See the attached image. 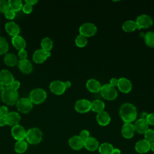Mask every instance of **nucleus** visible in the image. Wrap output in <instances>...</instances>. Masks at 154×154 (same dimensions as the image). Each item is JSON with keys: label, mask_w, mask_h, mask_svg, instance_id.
<instances>
[{"label": "nucleus", "mask_w": 154, "mask_h": 154, "mask_svg": "<svg viewBox=\"0 0 154 154\" xmlns=\"http://www.w3.org/2000/svg\"><path fill=\"white\" fill-rule=\"evenodd\" d=\"M51 56V52L44 51L43 49H38L34 51L32 55L33 61L37 64L43 63L46 60Z\"/></svg>", "instance_id": "11"}, {"label": "nucleus", "mask_w": 154, "mask_h": 154, "mask_svg": "<svg viewBox=\"0 0 154 154\" xmlns=\"http://www.w3.org/2000/svg\"><path fill=\"white\" fill-rule=\"evenodd\" d=\"M75 109L79 113H86L91 110V102L86 99H81L76 101Z\"/></svg>", "instance_id": "9"}, {"label": "nucleus", "mask_w": 154, "mask_h": 154, "mask_svg": "<svg viewBox=\"0 0 154 154\" xmlns=\"http://www.w3.org/2000/svg\"><path fill=\"white\" fill-rule=\"evenodd\" d=\"M99 143L98 140L93 137H90L84 141V147L88 151L94 152L98 149Z\"/></svg>", "instance_id": "19"}, {"label": "nucleus", "mask_w": 154, "mask_h": 154, "mask_svg": "<svg viewBox=\"0 0 154 154\" xmlns=\"http://www.w3.org/2000/svg\"><path fill=\"white\" fill-rule=\"evenodd\" d=\"M68 143L71 149L79 150L84 147V141L79 135H73L69 138Z\"/></svg>", "instance_id": "16"}, {"label": "nucleus", "mask_w": 154, "mask_h": 154, "mask_svg": "<svg viewBox=\"0 0 154 154\" xmlns=\"http://www.w3.org/2000/svg\"><path fill=\"white\" fill-rule=\"evenodd\" d=\"M137 28L138 29L143 28H148L153 25V21L152 18L146 14H143L138 16L135 20Z\"/></svg>", "instance_id": "7"}, {"label": "nucleus", "mask_w": 154, "mask_h": 154, "mask_svg": "<svg viewBox=\"0 0 154 154\" xmlns=\"http://www.w3.org/2000/svg\"><path fill=\"white\" fill-rule=\"evenodd\" d=\"M146 121L148 123L149 125H152L154 126V112L149 113L147 114Z\"/></svg>", "instance_id": "42"}, {"label": "nucleus", "mask_w": 154, "mask_h": 154, "mask_svg": "<svg viewBox=\"0 0 154 154\" xmlns=\"http://www.w3.org/2000/svg\"><path fill=\"white\" fill-rule=\"evenodd\" d=\"M7 125L13 126L18 125L20 120V116L19 114L16 111H11L8 112L5 117Z\"/></svg>", "instance_id": "24"}, {"label": "nucleus", "mask_w": 154, "mask_h": 154, "mask_svg": "<svg viewBox=\"0 0 154 154\" xmlns=\"http://www.w3.org/2000/svg\"><path fill=\"white\" fill-rule=\"evenodd\" d=\"M134 126L135 131L140 134H144V133L149 129V124L146 120L142 119L137 120L134 124Z\"/></svg>", "instance_id": "20"}, {"label": "nucleus", "mask_w": 154, "mask_h": 154, "mask_svg": "<svg viewBox=\"0 0 154 154\" xmlns=\"http://www.w3.org/2000/svg\"><path fill=\"white\" fill-rule=\"evenodd\" d=\"M22 10L23 13H25L26 14H29L32 11V6L28 4L25 3V4H23Z\"/></svg>", "instance_id": "38"}, {"label": "nucleus", "mask_w": 154, "mask_h": 154, "mask_svg": "<svg viewBox=\"0 0 154 154\" xmlns=\"http://www.w3.org/2000/svg\"><path fill=\"white\" fill-rule=\"evenodd\" d=\"M64 82V85H65V87H66V88H70V87H71V82H70V81H65V82Z\"/></svg>", "instance_id": "50"}, {"label": "nucleus", "mask_w": 154, "mask_h": 154, "mask_svg": "<svg viewBox=\"0 0 154 154\" xmlns=\"http://www.w3.org/2000/svg\"><path fill=\"white\" fill-rule=\"evenodd\" d=\"M101 87L102 85L99 81L95 79H89L86 82V87L91 93H96L100 92Z\"/></svg>", "instance_id": "21"}, {"label": "nucleus", "mask_w": 154, "mask_h": 154, "mask_svg": "<svg viewBox=\"0 0 154 154\" xmlns=\"http://www.w3.org/2000/svg\"><path fill=\"white\" fill-rule=\"evenodd\" d=\"M1 99L2 101L8 105H13L19 100V94L17 90H14L11 87H5L1 93Z\"/></svg>", "instance_id": "2"}, {"label": "nucleus", "mask_w": 154, "mask_h": 154, "mask_svg": "<svg viewBox=\"0 0 154 154\" xmlns=\"http://www.w3.org/2000/svg\"><path fill=\"white\" fill-rule=\"evenodd\" d=\"M100 93L102 97L108 100H113L116 99L118 95L116 88L109 84H105L102 85Z\"/></svg>", "instance_id": "5"}, {"label": "nucleus", "mask_w": 154, "mask_h": 154, "mask_svg": "<svg viewBox=\"0 0 154 154\" xmlns=\"http://www.w3.org/2000/svg\"><path fill=\"white\" fill-rule=\"evenodd\" d=\"M150 150L154 153V141L151 143V147H150Z\"/></svg>", "instance_id": "51"}, {"label": "nucleus", "mask_w": 154, "mask_h": 154, "mask_svg": "<svg viewBox=\"0 0 154 154\" xmlns=\"http://www.w3.org/2000/svg\"><path fill=\"white\" fill-rule=\"evenodd\" d=\"M4 85L0 81V91H2V90L4 89Z\"/></svg>", "instance_id": "52"}, {"label": "nucleus", "mask_w": 154, "mask_h": 154, "mask_svg": "<svg viewBox=\"0 0 154 154\" xmlns=\"http://www.w3.org/2000/svg\"><path fill=\"white\" fill-rule=\"evenodd\" d=\"M144 40L145 44L151 48H154V32L153 31H148L144 35Z\"/></svg>", "instance_id": "33"}, {"label": "nucleus", "mask_w": 154, "mask_h": 154, "mask_svg": "<svg viewBox=\"0 0 154 154\" xmlns=\"http://www.w3.org/2000/svg\"><path fill=\"white\" fill-rule=\"evenodd\" d=\"M8 50V43L7 40L0 36V55L6 54Z\"/></svg>", "instance_id": "35"}, {"label": "nucleus", "mask_w": 154, "mask_h": 154, "mask_svg": "<svg viewBox=\"0 0 154 154\" xmlns=\"http://www.w3.org/2000/svg\"><path fill=\"white\" fill-rule=\"evenodd\" d=\"M79 136L84 140L85 141L86 139H87L88 137H90V132L87 130V129H83L82 130L80 133Z\"/></svg>", "instance_id": "40"}, {"label": "nucleus", "mask_w": 154, "mask_h": 154, "mask_svg": "<svg viewBox=\"0 0 154 154\" xmlns=\"http://www.w3.org/2000/svg\"><path fill=\"white\" fill-rule=\"evenodd\" d=\"M117 87L122 93H128L132 90V84L129 79L125 77H122L118 79Z\"/></svg>", "instance_id": "13"}, {"label": "nucleus", "mask_w": 154, "mask_h": 154, "mask_svg": "<svg viewBox=\"0 0 154 154\" xmlns=\"http://www.w3.org/2000/svg\"><path fill=\"white\" fill-rule=\"evenodd\" d=\"M27 148L28 144L24 140L17 141L14 144V150L18 153H23L25 152Z\"/></svg>", "instance_id": "30"}, {"label": "nucleus", "mask_w": 154, "mask_h": 154, "mask_svg": "<svg viewBox=\"0 0 154 154\" xmlns=\"http://www.w3.org/2000/svg\"><path fill=\"white\" fill-rule=\"evenodd\" d=\"M43 137V133L41 130L37 128H32L26 131L25 139L26 141L31 144L39 143Z\"/></svg>", "instance_id": "3"}, {"label": "nucleus", "mask_w": 154, "mask_h": 154, "mask_svg": "<svg viewBox=\"0 0 154 154\" xmlns=\"http://www.w3.org/2000/svg\"><path fill=\"white\" fill-rule=\"evenodd\" d=\"M122 29L126 32H131L134 31L137 28L135 21L132 20H128L122 24Z\"/></svg>", "instance_id": "29"}, {"label": "nucleus", "mask_w": 154, "mask_h": 154, "mask_svg": "<svg viewBox=\"0 0 154 154\" xmlns=\"http://www.w3.org/2000/svg\"><path fill=\"white\" fill-rule=\"evenodd\" d=\"M96 119L97 123L102 126L108 125L111 122V117L109 114L105 111L97 113Z\"/></svg>", "instance_id": "18"}, {"label": "nucleus", "mask_w": 154, "mask_h": 154, "mask_svg": "<svg viewBox=\"0 0 154 154\" xmlns=\"http://www.w3.org/2000/svg\"><path fill=\"white\" fill-rule=\"evenodd\" d=\"M119 115L124 123H132L137 117V109L131 103L122 104L119 109Z\"/></svg>", "instance_id": "1"}, {"label": "nucleus", "mask_w": 154, "mask_h": 154, "mask_svg": "<svg viewBox=\"0 0 154 154\" xmlns=\"http://www.w3.org/2000/svg\"><path fill=\"white\" fill-rule=\"evenodd\" d=\"M150 147L151 143L144 138L138 141L135 143V150L138 153L144 154L150 150Z\"/></svg>", "instance_id": "14"}, {"label": "nucleus", "mask_w": 154, "mask_h": 154, "mask_svg": "<svg viewBox=\"0 0 154 154\" xmlns=\"http://www.w3.org/2000/svg\"><path fill=\"white\" fill-rule=\"evenodd\" d=\"M0 81L4 86H11L13 82L14 81L13 74L7 69H3L0 72Z\"/></svg>", "instance_id": "15"}, {"label": "nucleus", "mask_w": 154, "mask_h": 154, "mask_svg": "<svg viewBox=\"0 0 154 154\" xmlns=\"http://www.w3.org/2000/svg\"><path fill=\"white\" fill-rule=\"evenodd\" d=\"M11 43L13 46L18 51L25 49L26 46V41L22 36L19 35L13 37L11 39Z\"/></svg>", "instance_id": "25"}, {"label": "nucleus", "mask_w": 154, "mask_h": 154, "mask_svg": "<svg viewBox=\"0 0 154 154\" xmlns=\"http://www.w3.org/2000/svg\"><path fill=\"white\" fill-rule=\"evenodd\" d=\"M97 26L91 22L84 23L79 28V34H81L87 38L94 35L97 32Z\"/></svg>", "instance_id": "6"}, {"label": "nucleus", "mask_w": 154, "mask_h": 154, "mask_svg": "<svg viewBox=\"0 0 154 154\" xmlns=\"http://www.w3.org/2000/svg\"><path fill=\"white\" fill-rule=\"evenodd\" d=\"M75 42L76 45L78 47L84 48L87 45V44L88 43V39L86 37H85L81 34H79L75 38Z\"/></svg>", "instance_id": "34"}, {"label": "nucleus", "mask_w": 154, "mask_h": 154, "mask_svg": "<svg viewBox=\"0 0 154 154\" xmlns=\"http://www.w3.org/2000/svg\"><path fill=\"white\" fill-rule=\"evenodd\" d=\"M135 128L132 123H124L122 126L121 133L122 136L126 139L132 138L135 134Z\"/></svg>", "instance_id": "17"}, {"label": "nucleus", "mask_w": 154, "mask_h": 154, "mask_svg": "<svg viewBox=\"0 0 154 154\" xmlns=\"http://www.w3.org/2000/svg\"><path fill=\"white\" fill-rule=\"evenodd\" d=\"M7 125L5 117H0V126H4Z\"/></svg>", "instance_id": "47"}, {"label": "nucleus", "mask_w": 154, "mask_h": 154, "mask_svg": "<svg viewBox=\"0 0 154 154\" xmlns=\"http://www.w3.org/2000/svg\"><path fill=\"white\" fill-rule=\"evenodd\" d=\"M4 63L10 67H13L18 63L17 57L13 53H7L4 58Z\"/></svg>", "instance_id": "26"}, {"label": "nucleus", "mask_w": 154, "mask_h": 154, "mask_svg": "<svg viewBox=\"0 0 154 154\" xmlns=\"http://www.w3.org/2000/svg\"><path fill=\"white\" fill-rule=\"evenodd\" d=\"M5 29L7 32L13 37L19 35L20 32L19 26L16 23L13 21L7 22L5 25Z\"/></svg>", "instance_id": "22"}, {"label": "nucleus", "mask_w": 154, "mask_h": 154, "mask_svg": "<svg viewBox=\"0 0 154 154\" xmlns=\"http://www.w3.org/2000/svg\"><path fill=\"white\" fill-rule=\"evenodd\" d=\"M144 139L150 142V143L154 141V130L152 129H148L144 133Z\"/></svg>", "instance_id": "36"}, {"label": "nucleus", "mask_w": 154, "mask_h": 154, "mask_svg": "<svg viewBox=\"0 0 154 154\" xmlns=\"http://www.w3.org/2000/svg\"><path fill=\"white\" fill-rule=\"evenodd\" d=\"M9 8L15 13L20 11L23 6L22 1L20 0H9L8 1Z\"/></svg>", "instance_id": "32"}, {"label": "nucleus", "mask_w": 154, "mask_h": 154, "mask_svg": "<svg viewBox=\"0 0 154 154\" xmlns=\"http://www.w3.org/2000/svg\"><path fill=\"white\" fill-rule=\"evenodd\" d=\"M47 94L45 90L37 88L31 90L29 95V99L34 104H40L43 103L46 99Z\"/></svg>", "instance_id": "4"}, {"label": "nucleus", "mask_w": 154, "mask_h": 154, "mask_svg": "<svg viewBox=\"0 0 154 154\" xmlns=\"http://www.w3.org/2000/svg\"><path fill=\"white\" fill-rule=\"evenodd\" d=\"M17 110L22 113H28L31 111L33 107V103L29 98L23 97L19 99L16 102Z\"/></svg>", "instance_id": "8"}, {"label": "nucleus", "mask_w": 154, "mask_h": 154, "mask_svg": "<svg viewBox=\"0 0 154 154\" xmlns=\"http://www.w3.org/2000/svg\"><path fill=\"white\" fill-rule=\"evenodd\" d=\"M19 70L23 73H30L32 70V65L31 63L27 59L20 60L17 63Z\"/></svg>", "instance_id": "23"}, {"label": "nucleus", "mask_w": 154, "mask_h": 154, "mask_svg": "<svg viewBox=\"0 0 154 154\" xmlns=\"http://www.w3.org/2000/svg\"><path fill=\"white\" fill-rule=\"evenodd\" d=\"M147 112H143L141 115H140V119H144V120H146V118H147Z\"/></svg>", "instance_id": "48"}, {"label": "nucleus", "mask_w": 154, "mask_h": 154, "mask_svg": "<svg viewBox=\"0 0 154 154\" xmlns=\"http://www.w3.org/2000/svg\"><path fill=\"white\" fill-rule=\"evenodd\" d=\"M120 153H121V151L119 149L114 148V150L112 151V154H120Z\"/></svg>", "instance_id": "49"}, {"label": "nucleus", "mask_w": 154, "mask_h": 154, "mask_svg": "<svg viewBox=\"0 0 154 154\" xmlns=\"http://www.w3.org/2000/svg\"><path fill=\"white\" fill-rule=\"evenodd\" d=\"M42 49L45 51L50 52V51L53 48V41L49 37H45L43 38L40 43Z\"/></svg>", "instance_id": "31"}, {"label": "nucleus", "mask_w": 154, "mask_h": 154, "mask_svg": "<svg viewBox=\"0 0 154 154\" xmlns=\"http://www.w3.org/2000/svg\"><path fill=\"white\" fill-rule=\"evenodd\" d=\"M9 5L8 1L0 0V11L5 13L8 10H9Z\"/></svg>", "instance_id": "37"}, {"label": "nucleus", "mask_w": 154, "mask_h": 154, "mask_svg": "<svg viewBox=\"0 0 154 154\" xmlns=\"http://www.w3.org/2000/svg\"><path fill=\"white\" fill-rule=\"evenodd\" d=\"M49 89L52 93L56 95L63 94L67 89L65 87L64 82L60 80L52 81L49 84Z\"/></svg>", "instance_id": "10"}, {"label": "nucleus", "mask_w": 154, "mask_h": 154, "mask_svg": "<svg viewBox=\"0 0 154 154\" xmlns=\"http://www.w3.org/2000/svg\"><path fill=\"white\" fill-rule=\"evenodd\" d=\"M105 106V103L100 100L96 99L91 102V110L97 114L104 111Z\"/></svg>", "instance_id": "27"}, {"label": "nucleus", "mask_w": 154, "mask_h": 154, "mask_svg": "<svg viewBox=\"0 0 154 154\" xmlns=\"http://www.w3.org/2000/svg\"><path fill=\"white\" fill-rule=\"evenodd\" d=\"M5 16L7 19H10V20H11V19H13L16 16V13L14 11H13V10L9 9L5 13Z\"/></svg>", "instance_id": "41"}, {"label": "nucleus", "mask_w": 154, "mask_h": 154, "mask_svg": "<svg viewBox=\"0 0 154 154\" xmlns=\"http://www.w3.org/2000/svg\"><path fill=\"white\" fill-rule=\"evenodd\" d=\"M25 2L32 6L33 5H35V4H37L38 2V1L37 0H26L25 1Z\"/></svg>", "instance_id": "46"}, {"label": "nucleus", "mask_w": 154, "mask_h": 154, "mask_svg": "<svg viewBox=\"0 0 154 154\" xmlns=\"http://www.w3.org/2000/svg\"><path fill=\"white\" fill-rule=\"evenodd\" d=\"M114 150L113 146L109 143H103L99 144L98 150L100 154H112Z\"/></svg>", "instance_id": "28"}, {"label": "nucleus", "mask_w": 154, "mask_h": 154, "mask_svg": "<svg viewBox=\"0 0 154 154\" xmlns=\"http://www.w3.org/2000/svg\"><path fill=\"white\" fill-rule=\"evenodd\" d=\"M11 132L13 137L17 141L23 140L25 138L26 134L25 128L19 124L12 126Z\"/></svg>", "instance_id": "12"}, {"label": "nucleus", "mask_w": 154, "mask_h": 154, "mask_svg": "<svg viewBox=\"0 0 154 154\" xmlns=\"http://www.w3.org/2000/svg\"><path fill=\"white\" fill-rule=\"evenodd\" d=\"M20 86V82H19V81H17V80H14V81L13 82V83L11 84V85L10 87H12L13 88H14V90H17L19 88Z\"/></svg>", "instance_id": "44"}, {"label": "nucleus", "mask_w": 154, "mask_h": 154, "mask_svg": "<svg viewBox=\"0 0 154 154\" xmlns=\"http://www.w3.org/2000/svg\"><path fill=\"white\" fill-rule=\"evenodd\" d=\"M27 56H28V53H27V51L25 49H22V50L19 51L18 57H19L20 60L26 59Z\"/></svg>", "instance_id": "43"}, {"label": "nucleus", "mask_w": 154, "mask_h": 154, "mask_svg": "<svg viewBox=\"0 0 154 154\" xmlns=\"http://www.w3.org/2000/svg\"><path fill=\"white\" fill-rule=\"evenodd\" d=\"M8 112V109L7 106L4 105L0 106V117H6Z\"/></svg>", "instance_id": "39"}, {"label": "nucleus", "mask_w": 154, "mask_h": 154, "mask_svg": "<svg viewBox=\"0 0 154 154\" xmlns=\"http://www.w3.org/2000/svg\"><path fill=\"white\" fill-rule=\"evenodd\" d=\"M118 84V79L116 78H112L109 80V84H110L111 86L112 87H117Z\"/></svg>", "instance_id": "45"}]
</instances>
